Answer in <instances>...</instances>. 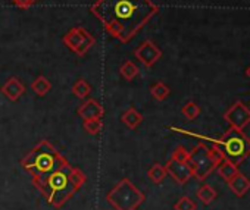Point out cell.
Here are the masks:
<instances>
[{"mask_svg": "<svg viewBox=\"0 0 250 210\" xmlns=\"http://www.w3.org/2000/svg\"><path fill=\"white\" fill-rule=\"evenodd\" d=\"M31 90H33L34 94H37L39 97H44V95L52 90V84H50V81H49L46 76L40 75V76H37V78L31 82Z\"/></svg>", "mask_w": 250, "mask_h": 210, "instance_id": "cell-16", "label": "cell"}, {"mask_svg": "<svg viewBox=\"0 0 250 210\" xmlns=\"http://www.w3.org/2000/svg\"><path fill=\"white\" fill-rule=\"evenodd\" d=\"M63 44L78 56H84L94 46L96 38L83 27L71 28L62 38Z\"/></svg>", "mask_w": 250, "mask_h": 210, "instance_id": "cell-7", "label": "cell"}, {"mask_svg": "<svg viewBox=\"0 0 250 210\" xmlns=\"http://www.w3.org/2000/svg\"><path fill=\"white\" fill-rule=\"evenodd\" d=\"M196 195H197V198L203 203V204H210L215 198H216V191H215V188L213 187H210L209 184H203L199 190H197V192H196Z\"/></svg>", "mask_w": 250, "mask_h": 210, "instance_id": "cell-19", "label": "cell"}, {"mask_svg": "<svg viewBox=\"0 0 250 210\" xmlns=\"http://www.w3.org/2000/svg\"><path fill=\"white\" fill-rule=\"evenodd\" d=\"M85 181V173L66 162L63 166L53 171L47 176L33 182V185L46 197L49 204L59 209L77 194Z\"/></svg>", "mask_w": 250, "mask_h": 210, "instance_id": "cell-2", "label": "cell"}, {"mask_svg": "<svg viewBox=\"0 0 250 210\" xmlns=\"http://www.w3.org/2000/svg\"><path fill=\"white\" fill-rule=\"evenodd\" d=\"M66 162L65 156L59 153L50 141L43 140L25 157H22L21 165L31 175V182H36L59 169Z\"/></svg>", "mask_w": 250, "mask_h": 210, "instance_id": "cell-3", "label": "cell"}, {"mask_svg": "<svg viewBox=\"0 0 250 210\" xmlns=\"http://www.w3.org/2000/svg\"><path fill=\"white\" fill-rule=\"evenodd\" d=\"M11 2L14 6H17L20 9H30L34 5H37L39 0H11Z\"/></svg>", "mask_w": 250, "mask_h": 210, "instance_id": "cell-26", "label": "cell"}, {"mask_svg": "<svg viewBox=\"0 0 250 210\" xmlns=\"http://www.w3.org/2000/svg\"><path fill=\"white\" fill-rule=\"evenodd\" d=\"M83 127L88 134L97 135L103 128V122H102V119H85V121H83Z\"/></svg>", "mask_w": 250, "mask_h": 210, "instance_id": "cell-23", "label": "cell"}, {"mask_svg": "<svg viewBox=\"0 0 250 210\" xmlns=\"http://www.w3.org/2000/svg\"><path fill=\"white\" fill-rule=\"evenodd\" d=\"M246 75L250 78V65H249V66H247V69H246Z\"/></svg>", "mask_w": 250, "mask_h": 210, "instance_id": "cell-27", "label": "cell"}, {"mask_svg": "<svg viewBox=\"0 0 250 210\" xmlns=\"http://www.w3.org/2000/svg\"><path fill=\"white\" fill-rule=\"evenodd\" d=\"M106 200L115 210H137L145 203L146 195L128 178H122L106 194Z\"/></svg>", "mask_w": 250, "mask_h": 210, "instance_id": "cell-6", "label": "cell"}, {"mask_svg": "<svg viewBox=\"0 0 250 210\" xmlns=\"http://www.w3.org/2000/svg\"><path fill=\"white\" fill-rule=\"evenodd\" d=\"M77 114L83 121L85 119H102L104 115V109L96 98H87L81 106L77 109Z\"/></svg>", "mask_w": 250, "mask_h": 210, "instance_id": "cell-11", "label": "cell"}, {"mask_svg": "<svg viewBox=\"0 0 250 210\" xmlns=\"http://www.w3.org/2000/svg\"><path fill=\"white\" fill-rule=\"evenodd\" d=\"M209 140L221 150L224 160H229L237 166L250 156V138L243 133V130L229 127L221 138Z\"/></svg>", "mask_w": 250, "mask_h": 210, "instance_id": "cell-4", "label": "cell"}, {"mask_svg": "<svg viewBox=\"0 0 250 210\" xmlns=\"http://www.w3.org/2000/svg\"><path fill=\"white\" fill-rule=\"evenodd\" d=\"M150 94H152V97H153L155 100L164 101V100H167V98L169 97L171 90H169V87H168L165 82L158 81L156 84H153V85L150 87Z\"/></svg>", "mask_w": 250, "mask_h": 210, "instance_id": "cell-17", "label": "cell"}, {"mask_svg": "<svg viewBox=\"0 0 250 210\" xmlns=\"http://www.w3.org/2000/svg\"><path fill=\"white\" fill-rule=\"evenodd\" d=\"M72 93H74L78 98L84 100V98H87V97L90 95V93H91V85H90L85 79L80 78V79H77L75 84L72 85Z\"/></svg>", "mask_w": 250, "mask_h": 210, "instance_id": "cell-21", "label": "cell"}, {"mask_svg": "<svg viewBox=\"0 0 250 210\" xmlns=\"http://www.w3.org/2000/svg\"><path fill=\"white\" fill-rule=\"evenodd\" d=\"M0 91H2V94H3L8 100H11V101H18V100L25 94L27 88H25L24 82H22L20 78L11 76V78L2 85Z\"/></svg>", "mask_w": 250, "mask_h": 210, "instance_id": "cell-12", "label": "cell"}, {"mask_svg": "<svg viewBox=\"0 0 250 210\" xmlns=\"http://www.w3.org/2000/svg\"><path fill=\"white\" fill-rule=\"evenodd\" d=\"M165 169H167V173L172 176V179L180 185H184L186 182H188L190 178H193V172H191L188 162L169 159L165 165Z\"/></svg>", "mask_w": 250, "mask_h": 210, "instance_id": "cell-10", "label": "cell"}, {"mask_svg": "<svg viewBox=\"0 0 250 210\" xmlns=\"http://www.w3.org/2000/svg\"><path fill=\"white\" fill-rule=\"evenodd\" d=\"M121 121L124 125H127L130 130H136L142 122H143V115L134 109V108H128L122 115H121Z\"/></svg>", "mask_w": 250, "mask_h": 210, "instance_id": "cell-14", "label": "cell"}, {"mask_svg": "<svg viewBox=\"0 0 250 210\" xmlns=\"http://www.w3.org/2000/svg\"><path fill=\"white\" fill-rule=\"evenodd\" d=\"M216 171L219 173V176H222L225 181L231 179L237 172H238V166L234 165L232 162L229 160H222L218 166H216Z\"/></svg>", "mask_w": 250, "mask_h": 210, "instance_id": "cell-18", "label": "cell"}, {"mask_svg": "<svg viewBox=\"0 0 250 210\" xmlns=\"http://www.w3.org/2000/svg\"><path fill=\"white\" fill-rule=\"evenodd\" d=\"M227 182H228L229 190H231L237 197L246 195V194L249 192V190H250V179H249L244 173H241V172H237V173H235L231 179H228Z\"/></svg>", "mask_w": 250, "mask_h": 210, "instance_id": "cell-13", "label": "cell"}, {"mask_svg": "<svg viewBox=\"0 0 250 210\" xmlns=\"http://www.w3.org/2000/svg\"><path fill=\"white\" fill-rule=\"evenodd\" d=\"M90 12L110 37L128 43L159 14V6L152 0H96Z\"/></svg>", "mask_w": 250, "mask_h": 210, "instance_id": "cell-1", "label": "cell"}, {"mask_svg": "<svg viewBox=\"0 0 250 210\" xmlns=\"http://www.w3.org/2000/svg\"><path fill=\"white\" fill-rule=\"evenodd\" d=\"M181 112H183V115L188 119V121H194L196 118H199V115H200V106L196 103V101H187L184 106H183V109H181Z\"/></svg>", "mask_w": 250, "mask_h": 210, "instance_id": "cell-22", "label": "cell"}, {"mask_svg": "<svg viewBox=\"0 0 250 210\" xmlns=\"http://www.w3.org/2000/svg\"><path fill=\"white\" fill-rule=\"evenodd\" d=\"M134 56L140 63L152 68L162 57V50L152 40H146L134 50Z\"/></svg>", "mask_w": 250, "mask_h": 210, "instance_id": "cell-9", "label": "cell"}, {"mask_svg": "<svg viewBox=\"0 0 250 210\" xmlns=\"http://www.w3.org/2000/svg\"><path fill=\"white\" fill-rule=\"evenodd\" d=\"M224 119L229 124V127L244 130L250 124V109L243 101H235L225 111Z\"/></svg>", "mask_w": 250, "mask_h": 210, "instance_id": "cell-8", "label": "cell"}, {"mask_svg": "<svg viewBox=\"0 0 250 210\" xmlns=\"http://www.w3.org/2000/svg\"><path fill=\"white\" fill-rule=\"evenodd\" d=\"M174 210H197V204L190 197L184 195L174 204Z\"/></svg>", "mask_w": 250, "mask_h": 210, "instance_id": "cell-24", "label": "cell"}, {"mask_svg": "<svg viewBox=\"0 0 250 210\" xmlns=\"http://www.w3.org/2000/svg\"><path fill=\"white\" fill-rule=\"evenodd\" d=\"M224 160L221 150L216 146L208 147L205 143H199L188 154V165L193 172V178L205 181L216 166Z\"/></svg>", "mask_w": 250, "mask_h": 210, "instance_id": "cell-5", "label": "cell"}, {"mask_svg": "<svg viewBox=\"0 0 250 210\" xmlns=\"http://www.w3.org/2000/svg\"><path fill=\"white\" fill-rule=\"evenodd\" d=\"M167 169H165V166L164 165H161V163H155V165H152L150 168H149V171H147V176H149V179L153 182V184H161L165 178H167Z\"/></svg>", "mask_w": 250, "mask_h": 210, "instance_id": "cell-20", "label": "cell"}, {"mask_svg": "<svg viewBox=\"0 0 250 210\" xmlns=\"http://www.w3.org/2000/svg\"><path fill=\"white\" fill-rule=\"evenodd\" d=\"M119 74H121V76H122L125 81H133L136 76H139L140 69H139V66H137L134 62H131V60H125V62L119 66Z\"/></svg>", "mask_w": 250, "mask_h": 210, "instance_id": "cell-15", "label": "cell"}, {"mask_svg": "<svg viewBox=\"0 0 250 210\" xmlns=\"http://www.w3.org/2000/svg\"><path fill=\"white\" fill-rule=\"evenodd\" d=\"M188 154H190V152L184 146H178V147L174 149V152L171 154V159L181 160V162H187L188 160Z\"/></svg>", "mask_w": 250, "mask_h": 210, "instance_id": "cell-25", "label": "cell"}]
</instances>
